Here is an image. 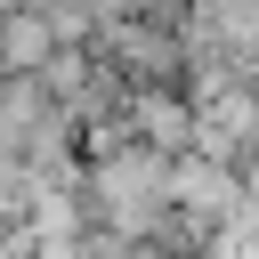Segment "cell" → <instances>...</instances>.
<instances>
[{
	"label": "cell",
	"instance_id": "obj_1",
	"mask_svg": "<svg viewBox=\"0 0 259 259\" xmlns=\"http://www.w3.org/2000/svg\"><path fill=\"white\" fill-rule=\"evenodd\" d=\"M57 57H65V40L40 8H24V0L0 8V81H40Z\"/></svg>",
	"mask_w": 259,
	"mask_h": 259
}]
</instances>
